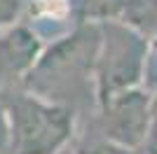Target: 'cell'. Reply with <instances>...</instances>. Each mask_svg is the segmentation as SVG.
<instances>
[{"label":"cell","mask_w":157,"mask_h":154,"mask_svg":"<svg viewBox=\"0 0 157 154\" xmlns=\"http://www.w3.org/2000/svg\"><path fill=\"white\" fill-rule=\"evenodd\" d=\"M105 135L122 149L143 147L152 119V98L141 89L124 91L103 103Z\"/></svg>","instance_id":"cell-4"},{"label":"cell","mask_w":157,"mask_h":154,"mask_svg":"<svg viewBox=\"0 0 157 154\" xmlns=\"http://www.w3.org/2000/svg\"><path fill=\"white\" fill-rule=\"evenodd\" d=\"M143 154H157V96L152 98V119L148 128V138L143 142Z\"/></svg>","instance_id":"cell-8"},{"label":"cell","mask_w":157,"mask_h":154,"mask_svg":"<svg viewBox=\"0 0 157 154\" xmlns=\"http://www.w3.org/2000/svg\"><path fill=\"white\" fill-rule=\"evenodd\" d=\"M19 12V0H0V26L12 24Z\"/></svg>","instance_id":"cell-9"},{"label":"cell","mask_w":157,"mask_h":154,"mask_svg":"<svg viewBox=\"0 0 157 154\" xmlns=\"http://www.w3.org/2000/svg\"><path fill=\"white\" fill-rule=\"evenodd\" d=\"M78 154H110L105 147H98V145H94V147H85V149H80Z\"/></svg>","instance_id":"cell-10"},{"label":"cell","mask_w":157,"mask_h":154,"mask_svg":"<svg viewBox=\"0 0 157 154\" xmlns=\"http://www.w3.org/2000/svg\"><path fill=\"white\" fill-rule=\"evenodd\" d=\"M40 56V38L28 26H7L5 31H0V82L31 75Z\"/></svg>","instance_id":"cell-5"},{"label":"cell","mask_w":157,"mask_h":154,"mask_svg":"<svg viewBox=\"0 0 157 154\" xmlns=\"http://www.w3.org/2000/svg\"><path fill=\"white\" fill-rule=\"evenodd\" d=\"M101 47V26L82 28L42 54L31 70L28 82L38 98H52V94H68L80 86L82 79L94 77L96 56Z\"/></svg>","instance_id":"cell-1"},{"label":"cell","mask_w":157,"mask_h":154,"mask_svg":"<svg viewBox=\"0 0 157 154\" xmlns=\"http://www.w3.org/2000/svg\"><path fill=\"white\" fill-rule=\"evenodd\" d=\"M148 42L141 33L117 21L101 26V47L96 56V94L101 105L110 98L136 89L145 72Z\"/></svg>","instance_id":"cell-2"},{"label":"cell","mask_w":157,"mask_h":154,"mask_svg":"<svg viewBox=\"0 0 157 154\" xmlns=\"http://www.w3.org/2000/svg\"><path fill=\"white\" fill-rule=\"evenodd\" d=\"M124 2L127 0H73V5L80 9L85 19H101L103 24L113 16H120Z\"/></svg>","instance_id":"cell-7"},{"label":"cell","mask_w":157,"mask_h":154,"mask_svg":"<svg viewBox=\"0 0 157 154\" xmlns=\"http://www.w3.org/2000/svg\"><path fill=\"white\" fill-rule=\"evenodd\" d=\"M122 24L141 35L157 33V0H127L122 7Z\"/></svg>","instance_id":"cell-6"},{"label":"cell","mask_w":157,"mask_h":154,"mask_svg":"<svg viewBox=\"0 0 157 154\" xmlns=\"http://www.w3.org/2000/svg\"><path fill=\"white\" fill-rule=\"evenodd\" d=\"M7 126L17 154H56L73 133V115L59 103L19 96L7 110Z\"/></svg>","instance_id":"cell-3"}]
</instances>
